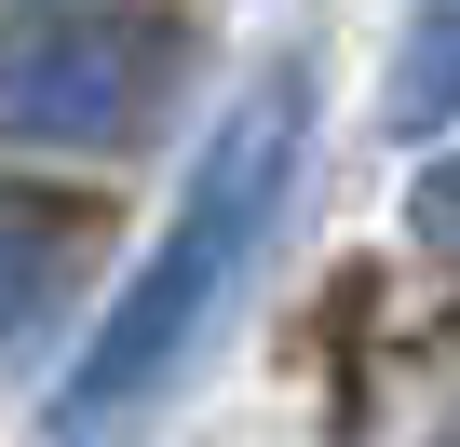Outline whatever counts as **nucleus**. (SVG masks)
I'll use <instances>...</instances> for the list:
<instances>
[{
  "label": "nucleus",
  "instance_id": "obj_1",
  "mask_svg": "<svg viewBox=\"0 0 460 447\" xmlns=\"http://www.w3.org/2000/svg\"><path fill=\"white\" fill-rule=\"evenodd\" d=\"M312 163V55H285L258 95H230V122L203 136L176 217H163V245L149 272L122 285V312L82 339V366L55 380V447H136L163 420V393L190 380V353L217 339V312L244 299L258 245H271V217Z\"/></svg>",
  "mask_w": 460,
  "mask_h": 447
},
{
  "label": "nucleus",
  "instance_id": "obj_2",
  "mask_svg": "<svg viewBox=\"0 0 460 447\" xmlns=\"http://www.w3.org/2000/svg\"><path fill=\"white\" fill-rule=\"evenodd\" d=\"M190 28L136 0H0V136L28 149H122L176 95Z\"/></svg>",
  "mask_w": 460,
  "mask_h": 447
},
{
  "label": "nucleus",
  "instance_id": "obj_3",
  "mask_svg": "<svg viewBox=\"0 0 460 447\" xmlns=\"http://www.w3.org/2000/svg\"><path fill=\"white\" fill-rule=\"evenodd\" d=\"M55 285H68V217H41V203L0 190V353L55 312Z\"/></svg>",
  "mask_w": 460,
  "mask_h": 447
},
{
  "label": "nucleus",
  "instance_id": "obj_4",
  "mask_svg": "<svg viewBox=\"0 0 460 447\" xmlns=\"http://www.w3.org/2000/svg\"><path fill=\"white\" fill-rule=\"evenodd\" d=\"M393 136H433L447 109H460V0H420L406 14V55H393Z\"/></svg>",
  "mask_w": 460,
  "mask_h": 447
},
{
  "label": "nucleus",
  "instance_id": "obj_5",
  "mask_svg": "<svg viewBox=\"0 0 460 447\" xmlns=\"http://www.w3.org/2000/svg\"><path fill=\"white\" fill-rule=\"evenodd\" d=\"M406 231H420L433 258H460V163H433V176L406 190Z\"/></svg>",
  "mask_w": 460,
  "mask_h": 447
}]
</instances>
